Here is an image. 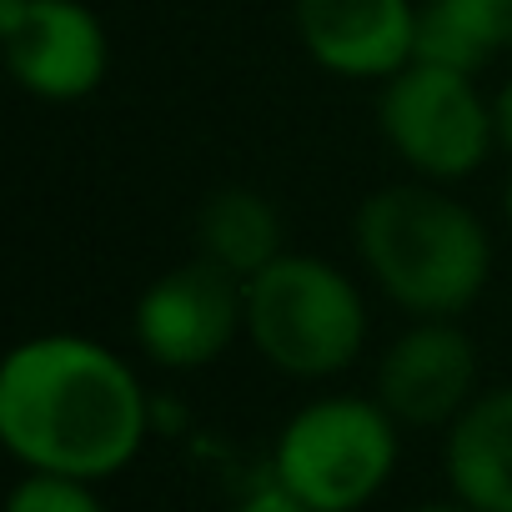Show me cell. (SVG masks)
Segmentation results:
<instances>
[{
	"mask_svg": "<svg viewBox=\"0 0 512 512\" xmlns=\"http://www.w3.org/2000/svg\"><path fill=\"white\" fill-rule=\"evenodd\" d=\"M131 337L151 367L201 372L246 337V282L211 267L206 256H191L136 297Z\"/></svg>",
	"mask_w": 512,
	"mask_h": 512,
	"instance_id": "6",
	"label": "cell"
},
{
	"mask_svg": "<svg viewBox=\"0 0 512 512\" xmlns=\"http://www.w3.org/2000/svg\"><path fill=\"white\" fill-rule=\"evenodd\" d=\"M11 81L51 106L86 101L111 71V36L86 0H0Z\"/></svg>",
	"mask_w": 512,
	"mask_h": 512,
	"instance_id": "7",
	"label": "cell"
},
{
	"mask_svg": "<svg viewBox=\"0 0 512 512\" xmlns=\"http://www.w3.org/2000/svg\"><path fill=\"white\" fill-rule=\"evenodd\" d=\"M512 51V0H422L412 61L477 76Z\"/></svg>",
	"mask_w": 512,
	"mask_h": 512,
	"instance_id": "12",
	"label": "cell"
},
{
	"mask_svg": "<svg viewBox=\"0 0 512 512\" xmlns=\"http://www.w3.org/2000/svg\"><path fill=\"white\" fill-rule=\"evenodd\" d=\"M502 216H507V231H512V166H507V181H502Z\"/></svg>",
	"mask_w": 512,
	"mask_h": 512,
	"instance_id": "17",
	"label": "cell"
},
{
	"mask_svg": "<svg viewBox=\"0 0 512 512\" xmlns=\"http://www.w3.org/2000/svg\"><path fill=\"white\" fill-rule=\"evenodd\" d=\"M196 256H206L211 267L231 272L236 282L262 277L277 256H287V221L277 201L256 186H221L201 201L196 211Z\"/></svg>",
	"mask_w": 512,
	"mask_h": 512,
	"instance_id": "11",
	"label": "cell"
},
{
	"mask_svg": "<svg viewBox=\"0 0 512 512\" xmlns=\"http://www.w3.org/2000/svg\"><path fill=\"white\" fill-rule=\"evenodd\" d=\"M402 422L362 392H327L297 407L272 447V482L312 512H362L392 482Z\"/></svg>",
	"mask_w": 512,
	"mask_h": 512,
	"instance_id": "4",
	"label": "cell"
},
{
	"mask_svg": "<svg viewBox=\"0 0 512 512\" xmlns=\"http://www.w3.org/2000/svg\"><path fill=\"white\" fill-rule=\"evenodd\" d=\"M442 472L472 512H512V382L482 387L442 432Z\"/></svg>",
	"mask_w": 512,
	"mask_h": 512,
	"instance_id": "10",
	"label": "cell"
},
{
	"mask_svg": "<svg viewBox=\"0 0 512 512\" xmlns=\"http://www.w3.org/2000/svg\"><path fill=\"white\" fill-rule=\"evenodd\" d=\"M231 512H312V507H307V502H297L292 492H282V487L272 482V487H262V492L241 497Z\"/></svg>",
	"mask_w": 512,
	"mask_h": 512,
	"instance_id": "14",
	"label": "cell"
},
{
	"mask_svg": "<svg viewBox=\"0 0 512 512\" xmlns=\"http://www.w3.org/2000/svg\"><path fill=\"white\" fill-rule=\"evenodd\" d=\"M407 512H472V507L457 502V497H447V502H417V507H407Z\"/></svg>",
	"mask_w": 512,
	"mask_h": 512,
	"instance_id": "16",
	"label": "cell"
},
{
	"mask_svg": "<svg viewBox=\"0 0 512 512\" xmlns=\"http://www.w3.org/2000/svg\"><path fill=\"white\" fill-rule=\"evenodd\" d=\"M372 312L352 272L327 256L287 251L246 282V342L292 382H327L362 362Z\"/></svg>",
	"mask_w": 512,
	"mask_h": 512,
	"instance_id": "3",
	"label": "cell"
},
{
	"mask_svg": "<svg viewBox=\"0 0 512 512\" xmlns=\"http://www.w3.org/2000/svg\"><path fill=\"white\" fill-rule=\"evenodd\" d=\"M352 251L367 282L412 322H457L492 282L487 221L437 181H392L362 196Z\"/></svg>",
	"mask_w": 512,
	"mask_h": 512,
	"instance_id": "2",
	"label": "cell"
},
{
	"mask_svg": "<svg viewBox=\"0 0 512 512\" xmlns=\"http://www.w3.org/2000/svg\"><path fill=\"white\" fill-rule=\"evenodd\" d=\"M6 512H111L96 492V482H76V477H51V472H26L11 497Z\"/></svg>",
	"mask_w": 512,
	"mask_h": 512,
	"instance_id": "13",
	"label": "cell"
},
{
	"mask_svg": "<svg viewBox=\"0 0 512 512\" xmlns=\"http://www.w3.org/2000/svg\"><path fill=\"white\" fill-rule=\"evenodd\" d=\"M377 131L387 151L417 176L437 186H457L487 166L497 151L492 136V96H482L477 76L442 66H402L377 91Z\"/></svg>",
	"mask_w": 512,
	"mask_h": 512,
	"instance_id": "5",
	"label": "cell"
},
{
	"mask_svg": "<svg viewBox=\"0 0 512 512\" xmlns=\"http://www.w3.org/2000/svg\"><path fill=\"white\" fill-rule=\"evenodd\" d=\"M146 432V382L96 337L41 332L0 362V442L26 472L106 482L141 457Z\"/></svg>",
	"mask_w": 512,
	"mask_h": 512,
	"instance_id": "1",
	"label": "cell"
},
{
	"mask_svg": "<svg viewBox=\"0 0 512 512\" xmlns=\"http://www.w3.org/2000/svg\"><path fill=\"white\" fill-rule=\"evenodd\" d=\"M477 392H482V357L457 322L402 327L387 342L372 382V397L412 432H437V427L447 432Z\"/></svg>",
	"mask_w": 512,
	"mask_h": 512,
	"instance_id": "8",
	"label": "cell"
},
{
	"mask_svg": "<svg viewBox=\"0 0 512 512\" xmlns=\"http://www.w3.org/2000/svg\"><path fill=\"white\" fill-rule=\"evenodd\" d=\"M422 0H292V26L312 66L337 81H392L412 66Z\"/></svg>",
	"mask_w": 512,
	"mask_h": 512,
	"instance_id": "9",
	"label": "cell"
},
{
	"mask_svg": "<svg viewBox=\"0 0 512 512\" xmlns=\"http://www.w3.org/2000/svg\"><path fill=\"white\" fill-rule=\"evenodd\" d=\"M492 136H497V151L512 156V81L492 91Z\"/></svg>",
	"mask_w": 512,
	"mask_h": 512,
	"instance_id": "15",
	"label": "cell"
}]
</instances>
